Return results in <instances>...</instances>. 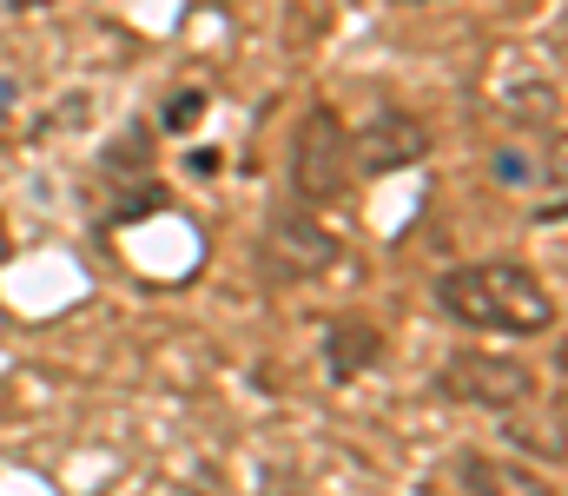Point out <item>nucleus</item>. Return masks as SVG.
I'll return each instance as SVG.
<instances>
[{"label":"nucleus","mask_w":568,"mask_h":496,"mask_svg":"<svg viewBox=\"0 0 568 496\" xmlns=\"http://www.w3.org/2000/svg\"><path fill=\"white\" fill-rule=\"evenodd\" d=\"M429 153V133L410 120V113H397V107H384L357 140H351V172H397V165H417Z\"/></svg>","instance_id":"obj_4"},{"label":"nucleus","mask_w":568,"mask_h":496,"mask_svg":"<svg viewBox=\"0 0 568 496\" xmlns=\"http://www.w3.org/2000/svg\"><path fill=\"white\" fill-rule=\"evenodd\" d=\"M291 179H297V192L311 205L344 199V185H351V133H344V120L331 107H311L304 113L297 146H291Z\"/></svg>","instance_id":"obj_2"},{"label":"nucleus","mask_w":568,"mask_h":496,"mask_svg":"<svg viewBox=\"0 0 568 496\" xmlns=\"http://www.w3.org/2000/svg\"><path fill=\"white\" fill-rule=\"evenodd\" d=\"M7 107H13V87H7V80H0V113H7Z\"/></svg>","instance_id":"obj_7"},{"label":"nucleus","mask_w":568,"mask_h":496,"mask_svg":"<svg viewBox=\"0 0 568 496\" xmlns=\"http://www.w3.org/2000/svg\"><path fill=\"white\" fill-rule=\"evenodd\" d=\"M13 7H47V0H13Z\"/></svg>","instance_id":"obj_8"},{"label":"nucleus","mask_w":568,"mask_h":496,"mask_svg":"<svg viewBox=\"0 0 568 496\" xmlns=\"http://www.w3.org/2000/svg\"><path fill=\"white\" fill-rule=\"evenodd\" d=\"M456 477H463L469 496H556V484H549L542 470L509 464V457H489V451H469V457L456 464Z\"/></svg>","instance_id":"obj_5"},{"label":"nucleus","mask_w":568,"mask_h":496,"mask_svg":"<svg viewBox=\"0 0 568 496\" xmlns=\"http://www.w3.org/2000/svg\"><path fill=\"white\" fill-rule=\"evenodd\" d=\"M0 252H7V232H0Z\"/></svg>","instance_id":"obj_9"},{"label":"nucleus","mask_w":568,"mask_h":496,"mask_svg":"<svg viewBox=\"0 0 568 496\" xmlns=\"http://www.w3.org/2000/svg\"><path fill=\"white\" fill-rule=\"evenodd\" d=\"M436 384H443V397H463V404H483V411H509V404H523V397L536 391L529 364H516V357H489V351H463V357H449V371H436Z\"/></svg>","instance_id":"obj_3"},{"label":"nucleus","mask_w":568,"mask_h":496,"mask_svg":"<svg viewBox=\"0 0 568 496\" xmlns=\"http://www.w3.org/2000/svg\"><path fill=\"white\" fill-rule=\"evenodd\" d=\"M436 305L449 318L476 331H509V337H536V331L556 325V298L536 272L509 265V259H489V265H456L436 279Z\"/></svg>","instance_id":"obj_1"},{"label":"nucleus","mask_w":568,"mask_h":496,"mask_svg":"<svg viewBox=\"0 0 568 496\" xmlns=\"http://www.w3.org/2000/svg\"><path fill=\"white\" fill-rule=\"evenodd\" d=\"M199 120H205V93H179V100L165 107V126H172V133H192Z\"/></svg>","instance_id":"obj_6"},{"label":"nucleus","mask_w":568,"mask_h":496,"mask_svg":"<svg viewBox=\"0 0 568 496\" xmlns=\"http://www.w3.org/2000/svg\"><path fill=\"white\" fill-rule=\"evenodd\" d=\"M410 7H417V0H410Z\"/></svg>","instance_id":"obj_10"}]
</instances>
